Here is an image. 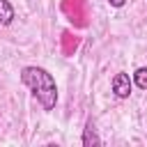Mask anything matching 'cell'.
I'll list each match as a JSON object with an SVG mask.
<instances>
[{"instance_id":"obj_1","label":"cell","mask_w":147,"mask_h":147,"mask_svg":"<svg viewBox=\"0 0 147 147\" xmlns=\"http://www.w3.org/2000/svg\"><path fill=\"white\" fill-rule=\"evenodd\" d=\"M21 83L32 92V96L39 101L44 110H55L57 106V83L53 74L44 67L28 64L21 69Z\"/></svg>"},{"instance_id":"obj_2","label":"cell","mask_w":147,"mask_h":147,"mask_svg":"<svg viewBox=\"0 0 147 147\" xmlns=\"http://www.w3.org/2000/svg\"><path fill=\"white\" fill-rule=\"evenodd\" d=\"M110 90L117 99H129L131 96V90H133V78L126 74V71H117L110 80Z\"/></svg>"},{"instance_id":"obj_3","label":"cell","mask_w":147,"mask_h":147,"mask_svg":"<svg viewBox=\"0 0 147 147\" xmlns=\"http://www.w3.org/2000/svg\"><path fill=\"white\" fill-rule=\"evenodd\" d=\"M80 142H83V147H99V145H101V138L96 136V129H94L92 119L85 124V129H83V136H80Z\"/></svg>"},{"instance_id":"obj_4","label":"cell","mask_w":147,"mask_h":147,"mask_svg":"<svg viewBox=\"0 0 147 147\" xmlns=\"http://www.w3.org/2000/svg\"><path fill=\"white\" fill-rule=\"evenodd\" d=\"M16 18V11L11 7L9 0H0V25H11V21Z\"/></svg>"},{"instance_id":"obj_5","label":"cell","mask_w":147,"mask_h":147,"mask_svg":"<svg viewBox=\"0 0 147 147\" xmlns=\"http://www.w3.org/2000/svg\"><path fill=\"white\" fill-rule=\"evenodd\" d=\"M131 78H133V85L138 90H147V67H138Z\"/></svg>"},{"instance_id":"obj_6","label":"cell","mask_w":147,"mask_h":147,"mask_svg":"<svg viewBox=\"0 0 147 147\" xmlns=\"http://www.w3.org/2000/svg\"><path fill=\"white\" fill-rule=\"evenodd\" d=\"M108 5H110V7H115V9H119V7H124V5H126V0H108Z\"/></svg>"}]
</instances>
